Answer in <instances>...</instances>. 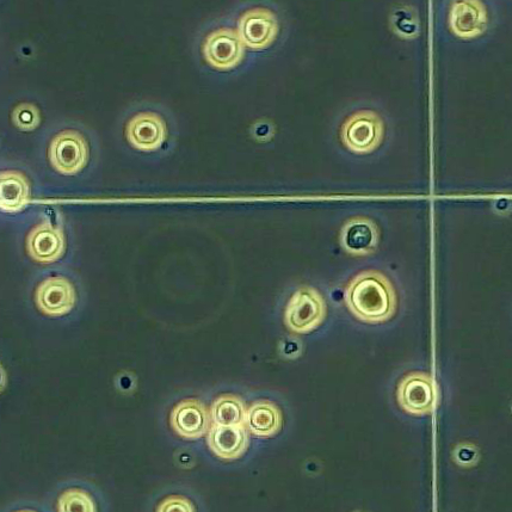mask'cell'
<instances>
[{"label": "cell", "mask_w": 512, "mask_h": 512, "mask_svg": "<svg viewBox=\"0 0 512 512\" xmlns=\"http://www.w3.org/2000/svg\"><path fill=\"white\" fill-rule=\"evenodd\" d=\"M157 511L159 512H193L195 511L194 504L188 498L181 496H171L165 498L162 503L158 505Z\"/></svg>", "instance_id": "20"}, {"label": "cell", "mask_w": 512, "mask_h": 512, "mask_svg": "<svg viewBox=\"0 0 512 512\" xmlns=\"http://www.w3.org/2000/svg\"><path fill=\"white\" fill-rule=\"evenodd\" d=\"M326 316V304L316 289L301 287L289 300L285 323L295 333H307L317 329Z\"/></svg>", "instance_id": "4"}, {"label": "cell", "mask_w": 512, "mask_h": 512, "mask_svg": "<svg viewBox=\"0 0 512 512\" xmlns=\"http://www.w3.org/2000/svg\"><path fill=\"white\" fill-rule=\"evenodd\" d=\"M66 238L59 227L42 222L29 232L27 252L35 262L51 264L65 255Z\"/></svg>", "instance_id": "11"}, {"label": "cell", "mask_w": 512, "mask_h": 512, "mask_svg": "<svg viewBox=\"0 0 512 512\" xmlns=\"http://www.w3.org/2000/svg\"><path fill=\"white\" fill-rule=\"evenodd\" d=\"M246 427L259 437H270L281 430L282 415L279 407L270 402L252 404L246 416Z\"/></svg>", "instance_id": "16"}, {"label": "cell", "mask_w": 512, "mask_h": 512, "mask_svg": "<svg viewBox=\"0 0 512 512\" xmlns=\"http://www.w3.org/2000/svg\"><path fill=\"white\" fill-rule=\"evenodd\" d=\"M12 122L23 132L34 131L40 125V111L34 104L22 103L12 111Z\"/></svg>", "instance_id": "19"}, {"label": "cell", "mask_w": 512, "mask_h": 512, "mask_svg": "<svg viewBox=\"0 0 512 512\" xmlns=\"http://www.w3.org/2000/svg\"><path fill=\"white\" fill-rule=\"evenodd\" d=\"M203 55L214 69L227 71L242 63L244 42L231 29L215 30L203 43Z\"/></svg>", "instance_id": "6"}, {"label": "cell", "mask_w": 512, "mask_h": 512, "mask_svg": "<svg viewBox=\"0 0 512 512\" xmlns=\"http://www.w3.org/2000/svg\"><path fill=\"white\" fill-rule=\"evenodd\" d=\"M245 404L242 399L232 394L219 397L212 406V419L214 424L233 427V425H246Z\"/></svg>", "instance_id": "17"}, {"label": "cell", "mask_w": 512, "mask_h": 512, "mask_svg": "<svg viewBox=\"0 0 512 512\" xmlns=\"http://www.w3.org/2000/svg\"><path fill=\"white\" fill-rule=\"evenodd\" d=\"M88 141L82 134L72 129L55 135L48 148V158L53 168L61 175L79 174L89 162Z\"/></svg>", "instance_id": "3"}, {"label": "cell", "mask_w": 512, "mask_h": 512, "mask_svg": "<svg viewBox=\"0 0 512 512\" xmlns=\"http://www.w3.org/2000/svg\"><path fill=\"white\" fill-rule=\"evenodd\" d=\"M58 511L60 512H95L94 499L80 489L67 490L59 497Z\"/></svg>", "instance_id": "18"}, {"label": "cell", "mask_w": 512, "mask_h": 512, "mask_svg": "<svg viewBox=\"0 0 512 512\" xmlns=\"http://www.w3.org/2000/svg\"><path fill=\"white\" fill-rule=\"evenodd\" d=\"M279 34V23L273 12L267 9L246 11L239 20V36L251 49H265Z\"/></svg>", "instance_id": "9"}, {"label": "cell", "mask_w": 512, "mask_h": 512, "mask_svg": "<svg viewBox=\"0 0 512 512\" xmlns=\"http://www.w3.org/2000/svg\"><path fill=\"white\" fill-rule=\"evenodd\" d=\"M397 399L400 407L410 415H429L436 404L433 379L424 373L406 375L398 386Z\"/></svg>", "instance_id": "5"}, {"label": "cell", "mask_w": 512, "mask_h": 512, "mask_svg": "<svg viewBox=\"0 0 512 512\" xmlns=\"http://www.w3.org/2000/svg\"><path fill=\"white\" fill-rule=\"evenodd\" d=\"M170 423L178 436L185 440H197L211 430V415L199 400L188 399L174 407Z\"/></svg>", "instance_id": "10"}, {"label": "cell", "mask_w": 512, "mask_h": 512, "mask_svg": "<svg viewBox=\"0 0 512 512\" xmlns=\"http://www.w3.org/2000/svg\"><path fill=\"white\" fill-rule=\"evenodd\" d=\"M487 23L489 17L481 0H455L450 9V29L461 39H474L484 34Z\"/></svg>", "instance_id": "12"}, {"label": "cell", "mask_w": 512, "mask_h": 512, "mask_svg": "<svg viewBox=\"0 0 512 512\" xmlns=\"http://www.w3.org/2000/svg\"><path fill=\"white\" fill-rule=\"evenodd\" d=\"M378 244V231L369 220H353L343 228L342 245L351 255L372 254Z\"/></svg>", "instance_id": "14"}, {"label": "cell", "mask_w": 512, "mask_h": 512, "mask_svg": "<svg viewBox=\"0 0 512 512\" xmlns=\"http://www.w3.org/2000/svg\"><path fill=\"white\" fill-rule=\"evenodd\" d=\"M30 200L27 177L18 171H5L0 178V207L3 212L14 213L26 207Z\"/></svg>", "instance_id": "15"}, {"label": "cell", "mask_w": 512, "mask_h": 512, "mask_svg": "<svg viewBox=\"0 0 512 512\" xmlns=\"http://www.w3.org/2000/svg\"><path fill=\"white\" fill-rule=\"evenodd\" d=\"M128 143L139 151L159 150L168 138V128L162 116L156 113H140L132 117L126 126Z\"/></svg>", "instance_id": "8"}, {"label": "cell", "mask_w": 512, "mask_h": 512, "mask_svg": "<svg viewBox=\"0 0 512 512\" xmlns=\"http://www.w3.org/2000/svg\"><path fill=\"white\" fill-rule=\"evenodd\" d=\"M35 302L46 316L63 317L76 306V289L65 277H49L36 288Z\"/></svg>", "instance_id": "7"}, {"label": "cell", "mask_w": 512, "mask_h": 512, "mask_svg": "<svg viewBox=\"0 0 512 512\" xmlns=\"http://www.w3.org/2000/svg\"><path fill=\"white\" fill-rule=\"evenodd\" d=\"M385 125L381 117L370 110H361L344 122L341 138L345 147L357 154L378 150L384 140Z\"/></svg>", "instance_id": "2"}, {"label": "cell", "mask_w": 512, "mask_h": 512, "mask_svg": "<svg viewBox=\"0 0 512 512\" xmlns=\"http://www.w3.org/2000/svg\"><path fill=\"white\" fill-rule=\"evenodd\" d=\"M208 446L222 460H237L249 447L248 430L245 425L224 427L214 424L208 433Z\"/></svg>", "instance_id": "13"}, {"label": "cell", "mask_w": 512, "mask_h": 512, "mask_svg": "<svg viewBox=\"0 0 512 512\" xmlns=\"http://www.w3.org/2000/svg\"><path fill=\"white\" fill-rule=\"evenodd\" d=\"M345 302L357 319L370 324L387 322L397 311L396 289L384 274L374 270L350 281Z\"/></svg>", "instance_id": "1"}]
</instances>
